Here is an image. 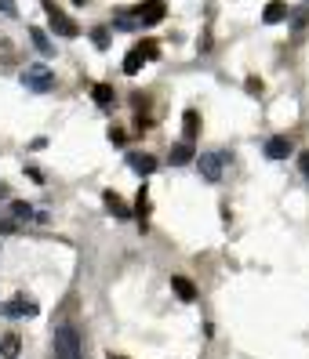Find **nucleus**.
Wrapping results in <instances>:
<instances>
[{"label":"nucleus","instance_id":"1","mask_svg":"<svg viewBox=\"0 0 309 359\" xmlns=\"http://www.w3.org/2000/svg\"><path fill=\"white\" fill-rule=\"evenodd\" d=\"M51 345H55V359H84V341H80V330L73 323L55 327Z\"/></svg>","mask_w":309,"mask_h":359},{"label":"nucleus","instance_id":"2","mask_svg":"<svg viewBox=\"0 0 309 359\" xmlns=\"http://www.w3.org/2000/svg\"><path fill=\"white\" fill-rule=\"evenodd\" d=\"M22 83L29 91H37V95H48L51 88H55V76H51V69H44V66H29L26 73H22Z\"/></svg>","mask_w":309,"mask_h":359},{"label":"nucleus","instance_id":"3","mask_svg":"<svg viewBox=\"0 0 309 359\" xmlns=\"http://www.w3.org/2000/svg\"><path fill=\"white\" fill-rule=\"evenodd\" d=\"M44 11H48V18H51V29L58 33V36H77L80 29H77V22H70V18L66 15H62V8L55 4V0H44Z\"/></svg>","mask_w":309,"mask_h":359},{"label":"nucleus","instance_id":"4","mask_svg":"<svg viewBox=\"0 0 309 359\" xmlns=\"http://www.w3.org/2000/svg\"><path fill=\"white\" fill-rule=\"evenodd\" d=\"M197 167L208 182H218L225 171V153H204V156H197Z\"/></svg>","mask_w":309,"mask_h":359},{"label":"nucleus","instance_id":"5","mask_svg":"<svg viewBox=\"0 0 309 359\" xmlns=\"http://www.w3.org/2000/svg\"><path fill=\"white\" fill-rule=\"evenodd\" d=\"M4 316L8 320H29V316H37V302H29L26 294H18V298L4 302Z\"/></svg>","mask_w":309,"mask_h":359},{"label":"nucleus","instance_id":"6","mask_svg":"<svg viewBox=\"0 0 309 359\" xmlns=\"http://www.w3.org/2000/svg\"><path fill=\"white\" fill-rule=\"evenodd\" d=\"M135 15H138V22H142V26H157L160 18H164V0H150V4H146V8H138Z\"/></svg>","mask_w":309,"mask_h":359},{"label":"nucleus","instance_id":"7","mask_svg":"<svg viewBox=\"0 0 309 359\" xmlns=\"http://www.w3.org/2000/svg\"><path fill=\"white\" fill-rule=\"evenodd\" d=\"M128 167H131V171H138V175H153L157 171V160L150 153H128Z\"/></svg>","mask_w":309,"mask_h":359},{"label":"nucleus","instance_id":"8","mask_svg":"<svg viewBox=\"0 0 309 359\" xmlns=\"http://www.w3.org/2000/svg\"><path fill=\"white\" fill-rule=\"evenodd\" d=\"M265 156L270 160H287L291 156V138H270L265 142Z\"/></svg>","mask_w":309,"mask_h":359},{"label":"nucleus","instance_id":"9","mask_svg":"<svg viewBox=\"0 0 309 359\" xmlns=\"http://www.w3.org/2000/svg\"><path fill=\"white\" fill-rule=\"evenodd\" d=\"M102 200H106V210H110V215H117L120 222H128V218H131V207H128V203H124V200H120V196L113 193V189H110V193H106V196H102Z\"/></svg>","mask_w":309,"mask_h":359},{"label":"nucleus","instance_id":"10","mask_svg":"<svg viewBox=\"0 0 309 359\" xmlns=\"http://www.w3.org/2000/svg\"><path fill=\"white\" fill-rule=\"evenodd\" d=\"M182 135H185V142H197V135H200V116L193 109H185V116H182Z\"/></svg>","mask_w":309,"mask_h":359},{"label":"nucleus","instance_id":"11","mask_svg":"<svg viewBox=\"0 0 309 359\" xmlns=\"http://www.w3.org/2000/svg\"><path fill=\"white\" fill-rule=\"evenodd\" d=\"M18 352H22V337H18V334H4V341H0V355H4V359H18Z\"/></svg>","mask_w":309,"mask_h":359},{"label":"nucleus","instance_id":"12","mask_svg":"<svg viewBox=\"0 0 309 359\" xmlns=\"http://www.w3.org/2000/svg\"><path fill=\"white\" fill-rule=\"evenodd\" d=\"M171 287H175V294H178L182 302H193V298H197L193 280H185V276H171Z\"/></svg>","mask_w":309,"mask_h":359},{"label":"nucleus","instance_id":"13","mask_svg":"<svg viewBox=\"0 0 309 359\" xmlns=\"http://www.w3.org/2000/svg\"><path fill=\"white\" fill-rule=\"evenodd\" d=\"M280 18H287V4H280V0H273V4H265V11H262V22H280Z\"/></svg>","mask_w":309,"mask_h":359},{"label":"nucleus","instance_id":"14","mask_svg":"<svg viewBox=\"0 0 309 359\" xmlns=\"http://www.w3.org/2000/svg\"><path fill=\"white\" fill-rule=\"evenodd\" d=\"M190 160H193V142H182V145H175V149H171V163L175 167L190 163Z\"/></svg>","mask_w":309,"mask_h":359},{"label":"nucleus","instance_id":"15","mask_svg":"<svg viewBox=\"0 0 309 359\" xmlns=\"http://www.w3.org/2000/svg\"><path fill=\"white\" fill-rule=\"evenodd\" d=\"M29 40H33V48H37V51H40V55H55V48H51V40H48V36H44V33H40V29H37V26H33V29H29Z\"/></svg>","mask_w":309,"mask_h":359},{"label":"nucleus","instance_id":"16","mask_svg":"<svg viewBox=\"0 0 309 359\" xmlns=\"http://www.w3.org/2000/svg\"><path fill=\"white\" fill-rule=\"evenodd\" d=\"M142 62H146V58H142V51H138V48H131V51H128V58H124V73L135 76V73L142 69Z\"/></svg>","mask_w":309,"mask_h":359},{"label":"nucleus","instance_id":"17","mask_svg":"<svg viewBox=\"0 0 309 359\" xmlns=\"http://www.w3.org/2000/svg\"><path fill=\"white\" fill-rule=\"evenodd\" d=\"M138 26H142V22H138L135 11H117V29H128V33H131V29H138Z\"/></svg>","mask_w":309,"mask_h":359},{"label":"nucleus","instance_id":"18","mask_svg":"<svg viewBox=\"0 0 309 359\" xmlns=\"http://www.w3.org/2000/svg\"><path fill=\"white\" fill-rule=\"evenodd\" d=\"M91 98H95L98 105H110V102H113V88H110V83H95Z\"/></svg>","mask_w":309,"mask_h":359},{"label":"nucleus","instance_id":"19","mask_svg":"<svg viewBox=\"0 0 309 359\" xmlns=\"http://www.w3.org/2000/svg\"><path fill=\"white\" fill-rule=\"evenodd\" d=\"M135 200H138V203H135V215H138V218H146V215H150V203H146L150 193H146V185L138 189V196H135Z\"/></svg>","mask_w":309,"mask_h":359},{"label":"nucleus","instance_id":"20","mask_svg":"<svg viewBox=\"0 0 309 359\" xmlns=\"http://www.w3.org/2000/svg\"><path fill=\"white\" fill-rule=\"evenodd\" d=\"M138 51H142V58H146V62L160 58V55H157V51H160V48H157V40H142V44H138Z\"/></svg>","mask_w":309,"mask_h":359},{"label":"nucleus","instance_id":"21","mask_svg":"<svg viewBox=\"0 0 309 359\" xmlns=\"http://www.w3.org/2000/svg\"><path fill=\"white\" fill-rule=\"evenodd\" d=\"M8 232H18V225L4 215V210H0V236H8Z\"/></svg>","mask_w":309,"mask_h":359},{"label":"nucleus","instance_id":"22","mask_svg":"<svg viewBox=\"0 0 309 359\" xmlns=\"http://www.w3.org/2000/svg\"><path fill=\"white\" fill-rule=\"evenodd\" d=\"M247 91H251V95H262V80L251 76V80H247Z\"/></svg>","mask_w":309,"mask_h":359},{"label":"nucleus","instance_id":"23","mask_svg":"<svg viewBox=\"0 0 309 359\" xmlns=\"http://www.w3.org/2000/svg\"><path fill=\"white\" fill-rule=\"evenodd\" d=\"M106 40H110L106 29H95V44H98V48H106Z\"/></svg>","mask_w":309,"mask_h":359},{"label":"nucleus","instance_id":"24","mask_svg":"<svg viewBox=\"0 0 309 359\" xmlns=\"http://www.w3.org/2000/svg\"><path fill=\"white\" fill-rule=\"evenodd\" d=\"M0 11H4V15H15V0H0Z\"/></svg>","mask_w":309,"mask_h":359},{"label":"nucleus","instance_id":"25","mask_svg":"<svg viewBox=\"0 0 309 359\" xmlns=\"http://www.w3.org/2000/svg\"><path fill=\"white\" fill-rule=\"evenodd\" d=\"M298 167H302V175L309 178V153H302V156H298Z\"/></svg>","mask_w":309,"mask_h":359},{"label":"nucleus","instance_id":"26","mask_svg":"<svg viewBox=\"0 0 309 359\" xmlns=\"http://www.w3.org/2000/svg\"><path fill=\"white\" fill-rule=\"evenodd\" d=\"M110 142H113V145H124V131L113 128V131H110Z\"/></svg>","mask_w":309,"mask_h":359},{"label":"nucleus","instance_id":"27","mask_svg":"<svg viewBox=\"0 0 309 359\" xmlns=\"http://www.w3.org/2000/svg\"><path fill=\"white\" fill-rule=\"evenodd\" d=\"M110 359H128V355H113V352H110Z\"/></svg>","mask_w":309,"mask_h":359},{"label":"nucleus","instance_id":"28","mask_svg":"<svg viewBox=\"0 0 309 359\" xmlns=\"http://www.w3.org/2000/svg\"><path fill=\"white\" fill-rule=\"evenodd\" d=\"M73 4H84V0H73Z\"/></svg>","mask_w":309,"mask_h":359}]
</instances>
